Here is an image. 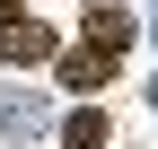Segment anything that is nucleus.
I'll use <instances>...</instances> for the list:
<instances>
[{
  "label": "nucleus",
  "mask_w": 158,
  "mask_h": 149,
  "mask_svg": "<svg viewBox=\"0 0 158 149\" xmlns=\"http://www.w3.org/2000/svg\"><path fill=\"white\" fill-rule=\"evenodd\" d=\"M44 53H53V26H35V18L0 26V62H44Z\"/></svg>",
  "instance_id": "nucleus-1"
},
{
  "label": "nucleus",
  "mask_w": 158,
  "mask_h": 149,
  "mask_svg": "<svg viewBox=\"0 0 158 149\" xmlns=\"http://www.w3.org/2000/svg\"><path fill=\"white\" fill-rule=\"evenodd\" d=\"M62 140H70V149H106V114H97V105H70Z\"/></svg>",
  "instance_id": "nucleus-4"
},
{
  "label": "nucleus",
  "mask_w": 158,
  "mask_h": 149,
  "mask_svg": "<svg viewBox=\"0 0 158 149\" xmlns=\"http://www.w3.org/2000/svg\"><path fill=\"white\" fill-rule=\"evenodd\" d=\"M62 88H106V53H62Z\"/></svg>",
  "instance_id": "nucleus-3"
},
{
  "label": "nucleus",
  "mask_w": 158,
  "mask_h": 149,
  "mask_svg": "<svg viewBox=\"0 0 158 149\" xmlns=\"http://www.w3.org/2000/svg\"><path fill=\"white\" fill-rule=\"evenodd\" d=\"M123 44H132V18H123V9H97V18H88V53H106V62H114Z\"/></svg>",
  "instance_id": "nucleus-2"
},
{
  "label": "nucleus",
  "mask_w": 158,
  "mask_h": 149,
  "mask_svg": "<svg viewBox=\"0 0 158 149\" xmlns=\"http://www.w3.org/2000/svg\"><path fill=\"white\" fill-rule=\"evenodd\" d=\"M149 105H158V79H149Z\"/></svg>",
  "instance_id": "nucleus-5"
}]
</instances>
